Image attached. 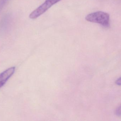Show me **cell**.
Returning a JSON list of instances; mask_svg holds the SVG:
<instances>
[{
    "mask_svg": "<svg viewBox=\"0 0 121 121\" xmlns=\"http://www.w3.org/2000/svg\"><path fill=\"white\" fill-rule=\"evenodd\" d=\"M85 19L90 22L99 24L104 27L109 26V15L104 12L98 11L91 13L86 17Z\"/></svg>",
    "mask_w": 121,
    "mask_h": 121,
    "instance_id": "obj_1",
    "label": "cell"
},
{
    "mask_svg": "<svg viewBox=\"0 0 121 121\" xmlns=\"http://www.w3.org/2000/svg\"><path fill=\"white\" fill-rule=\"evenodd\" d=\"M62 0H46L43 3L32 12L29 17L32 19H37L46 12L54 5Z\"/></svg>",
    "mask_w": 121,
    "mask_h": 121,
    "instance_id": "obj_2",
    "label": "cell"
},
{
    "mask_svg": "<svg viewBox=\"0 0 121 121\" xmlns=\"http://www.w3.org/2000/svg\"><path fill=\"white\" fill-rule=\"evenodd\" d=\"M15 67H12L0 73V88L6 83L15 71Z\"/></svg>",
    "mask_w": 121,
    "mask_h": 121,
    "instance_id": "obj_3",
    "label": "cell"
}]
</instances>
